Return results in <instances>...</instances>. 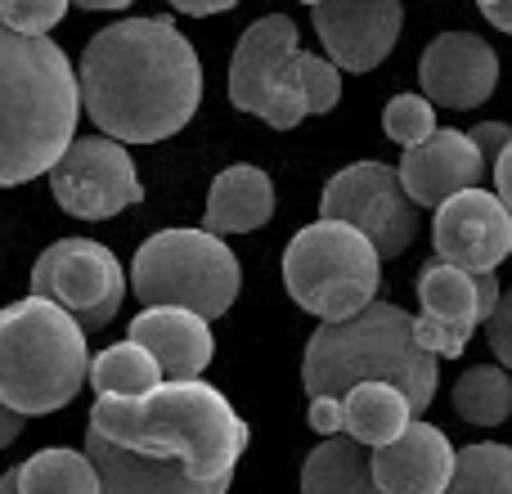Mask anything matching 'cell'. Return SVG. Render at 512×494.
Here are the masks:
<instances>
[{
	"mask_svg": "<svg viewBox=\"0 0 512 494\" xmlns=\"http://www.w3.org/2000/svg\"><path fill=\"white\" fill-rule=\"evenodd\" d=\"M248 441L239 409L194 378L140 400H95L86 459L99 494H225Z\"/></svg>",
	"mask_w": 512,
	"mask_h": 494,
	"instance_id": "6da1fadb",
	"label": "cell"
},
{
	"mask_svg": "<svg viewBox=\"0 0 512 494\" xmlns=\"http://www.w3.org/2000/svg\"><path fill=\"white\" fill-rule=\"evenodd\" d=\"M81 108L117 144H158L203 104V63L171 18H122L90 36L77 72Z\"/></svg>",
	"mask_w": 512,
	"mask_h": 494,
	"instance_id": "7a4b0ae2",
	"label": "cell"
},
{
	"mask_svg": "<svg viewBox=\"0 0 512 494\" xmlns=\"http://www.w3.org/2000/svg\"><path fill=\"white\" fill-rule=\"evenodd\" d=\"M81 90L68 54L50 36L0 23V189L45 176L68 153Z\"/></svg>",
	"mask_w": 512,
	"mask_h": 494,
	"instance_id": "3957f363",
	"label": "cell"
},
{
	"mask_svg": "<svg viewBox=\"0 0 512 494\" xmlns=\"http://www.w3.org/2000/svg\"><path fill=\"white\" fill-rule=\"evenodd\" d=\"M436 355L414 342V319L400 306L373 301L360 315L342 324H319L306 342L301 387L306 396H337L342 400L360 382H391L409 396L414 418L436 396Z\"/></svg>",
	"mask_w": 512,
	"mask_h": 494,
	"instance_id": "277c9868",
	"label": "cell"
},
{
	"mask_svg": "<svg viewBox=\"0 0 512 494\" xmlns=\"http://www.w3.org/2000/svg\"><path fill=\"white\" fill-rule=\"evenodd\" d=\"M86 328L50 297L0 310V405L23 418L54 414L86 387Z\"/></svg>",
	"mask_w": 512,
	"mask_h": 494,
	"instance_id": "5b68a950",
	"label": "cell"
},
{
	"mask_svg": "<svg viewBox=\"0 0 512 494\" xmlns=\"http://www.w3.org/2000/svg\"><path fill=\"white\" fill-rule=\"evenodd\" d=\"M283 283L301 310L319 315L324 324H342L378 297V247L342 221H315L292 234L283 252Z\"/></svg>",
	"mask_w": 512,
	"mask_h": 494,
	"instance_id": "8992f818",
	"label": "cell"
},
{
	"mask_svg": "<svg viewBox=\"0 0 512 494\" xmlns=\"http://www.w3.org/2000/svg\"><path fill=\"white\" fill-rule=\"evenodd\" d=\"M131 288L144 306L194 310L207 324L234 306L243 288L239 256L207 230H162L140 243L131 261Z\"/></svg>",
	"mask_w": 512,
	"mask_h": 494,
	"instance_id": "52a82bcc",
	"label": "cell"
},
{
	"mask_svg": "<svg viewBox=\"0 0 512 494\" xmlns=\"http://www.w3.org/2000/svg\"><path fill=\"white\" fill-rule=\"evenodd\" d=\"M50 297L77 319L81 328H104L117 319L126 297L122 261L95 239H59L32 265V292Z\"/></svg>",
	"mask_w": 512,
	"mask_h": 494,
	"instance_id": "ba28073f",
	"label": "cell"
},
{
	"mask_svg": "<svg viewBox=\"0 0 512 494\" xmlns=\"http://www.w3.org/2000/svg\"><path fill=\"white\" fill-rule=\"evenodd\" d=\"M319 221H342L378 247V256H400L418 234V207L400 189L396 167L387 162H351L324 185Z\"/></svg>",
	"mask_w": 512,
	"mask_h": 494,
	"instance_id": "9c48e42d",
	"label": "cell"
},
{
	"mask_svg": "<svg viewBox=\"0 0 512 494\" xmlns=\"http://www.w3.org/2000/svg\"><path fill=\"white\" fill-rule=\"evenodd\" d=\"M50 194L77 221H108L140 203L144 189L126 144L108 135H86L72 140L68 153L50 167Z\"/></svg>",
	"mask_w": 512,
	"mask_h": 494,
	"instance_id": "30bf717a",
	"label": "cell"
},
{
	"mask_svg": "<svg viewBox=\"0 0 512 494\" xmlns=\"http://www.w3.org/2000/svg\"><path fill=\"white\" fill-rule=\"evenodd\" d=\"M499 279L495 274H468L459 265L432 261L418 274V301L423 315L414 319V342L436 360H454L468 351L477 324H486L490 310L499 306Z\"/></svg>",
	"mask_w": 512,
	"mask_h": 494,
	"instance_id": "8fae6325",
	"label": "cell"
},
{
	"mask_svg": "<svg viewBox=\"0 0 512 494\" xmlns=\"http://www.w3.org/2000/svg\"><path fill=\"white\" fill-rule=\"evenodd\" d=\"M432 247L445 265L468 274H495L512 256V212L490 189H463L436 207Z\"/></svg>",
	"mask_w": 512,
	"mask_h": 494,
	"instance_id": "7c38bea8",
	"label": "cell"
},
{
	"mask_svg": "<svg viewBox=\"0 0 512 494\" xmlns=\"http://www.w3.org/2000/svg\"><path fill=\"white\" fill-rule=\"evenodd\" d=\"M400 0H319L315 32L337 72H373L400 41Z\"/></svg>",
	"mask_w": 512,
	"mask_h": 494,
	"instance_id": "4fadbf2b",
	"label": "cell"
},
{
	"mask_svg": "<svg viewBox=\"0 0 512 494\" xmlns=\"http://www.w3.org/2000/svg\"><path fill=\"white\" fill-rule=\"evenodd\" d=\"M418 81L432 104L445 108H481L495 95L499 81V54L490 41L472 32H445L423 50L418 63Z\"/></svg>",
	"mask_w": 512,
	"mask_h": 494,
	"instance_id": "5bb4252c",
	"label": "cell"
},
{
	"mask_svg": "<svg viewBox=\"0 0 512 494\" xmlns=\"http://www.w3.org/2000/svg\"><path fill=\"white\" fill-rule=\"evenodd\" d=\"M297 54V23L288 14H265L256 18L248 32L239 36L230 59V104L239 113L261 117L274 90L288 77V63Z\"/></svg>",
	"mask_w": 512,
	"mask_h": 494,
	"instance_id": "9a60e30c",
	"label": "cell"
},
{
	"mask_svg": "<svg viewBox=\"0 0 512 494\" xmlns=\"http://www.w3.org/2000/svg\"><path fill=\"white\" fill-rule=\"evenodd\" d=\"M481 171H486V158L468 140V131H441L436 126L432 140L405 149L396 176L414 207H441L445 198L463 194V189H477Z\"/></svg>",
	"mask_w": 512,
	"mask_h": 494,
	"instance_id": "2e32d148",
	"label": "cell"
},
{
	"mask_svg": "<svg viewBox=\"0 0 512 494\" xmlns=\"http://www.w3.org/2000/svg\"><path fill=\"white\" fill-rule=\"evenodd\" d=\"M454 459L459 454H454L450 436L414 418L400 441L369 450V472L382 494H445L454 477Z\"/></svg>",
	"mask_w": 512,
	"mask_h": 494,
	"instance_id": "e0dca14e",
	"label": "cell"
},
{
	"mask_svg": "<svg viewBox=\"0 0 512 494\" xmlns=\"http://www.w3.org/2000/svg\"><path fill=\"white\" fill-rule=\"evenodd\" d=\"M131 342L158 360L167 382H194L216 355V337L203 315L176 306H144L131 319Z\"/></svg>",
	"mask_w": 512,
	"mask_h": 494,
	"instance_id": "ac0fdd59",
	"label": "cell"
},
{
	"mask_svg": "<svg viewBox=\"0 0 512 494\" xmlns=\"http://www.w3.org/2000/svg\"><path fill=\"white\" fill-rule=\"evenodd\" d=\"M274 216V185L261 167L239 162L225 167L207 189V216L203 230L225 239V234H252Z\"/></svg>",
	"mask_w": 512,
	"mask_h": 494,
	"instance_id": "d6986e66",
	"label": "cell"
},
{
	"mask_svg": "<svg viewBox=\"0 0 512 494\" xmlns=\"http://www.w3.org/2000/svg\"><path fill=\"white\" fill-rule=\"evenodd\" d=\"M346 405V432L351 441H360L364 450H382V445L400 441L405 427L414 423V405L400 387L391 382H360L342 396Z\"/></svg>",
	"mask_w": 512,
	"mask_h": 494,
	"instance_id": "ffe728a7",
	"label": "cell"
},
{
	"mask_svg": "<svg viewBox=\"0 0 512 494\" xmlns=\"http://www.w3.org/2000/svg\"><path fill=\"white\" fill-rule=\"evenodd\" d=\"M301 494H382L373 486L369 450L351 436H328L301 463Z\"/></svg>",
	"mask_w": 512,
	"mask_h": 494,
	"instance_id": "44dd1931",
	"label": "cell"
},
{
	"mask_svg": "<svg viewBox=\"0 0 512 494\" xmlns=\"http://www.w3.org/2000/svg\"><path fill=\"white\" fill-rule=\"evenodd\" d=\"M86 382L95 387L99 400H140V396H149L153 387H162L167 378H162L158 360L126 337V342H117V346H104V351L90 360Z\"/></svg>",
	"mask_w": 512,
	"mask_h": 494,
	"instance_id": "7402d4cb",
	"label": "cell"
},
{
	"mask_svg": "<svg viewBox=\"0 0 512 494\" xmlns=\"http://www.w3.org/2000/svg\"><path fill=\"white\" fill-rule=\"evenodd\" d=\"M18 494H99L95 463L81 450H41L18 463Z\"/></svg>",
	"mask_w": 512,
	"mask_h": 494,
	"instance_id": "603a6c76",
	"label": "cell"
},
{
	"mask_svg": "<svg viewBox=\"0 0 512 494\" xmlns=\"http://www.w3.org/2000/svg\"><path fill=\"white\" fill-rule=\"evenodd\" d=\"M454 414L472 427H499L512 414V378L499 364H477L450 391Z\"/></svg>",
	"mask_w": 512,
	"mask_h": 494,
	"instance_id": "cb8c5ba5",
	"label": "cell"
},
{
	"mask_svg": "<svg viewBox=\"0 0 512 494\" xmlns=\"http://www.w3.org/2000/svg\"><path fill=\"white\" fill-rule=\"evenodd\" d=\"M445 494H512V445L477 441L459 450Z\"/></svg>",
	"mask_w": 512,
	"mask_h": 494,
	"instance_id": "d4e9b609",
	"label": "cell"
},
{
	"mask_svg": "<svg viewBox=\"0 0 512 494\" xmlns=\"http://www.w3.org/2000/svg\"><path fill=\"white\" fill-rule=\"evenodd\" d=\"M288 81H292V90L306 99L310 113H328V108H337V99H342V72L328 59H319V54H306V50L292 54Z\"/></svg>",
	"mask_w": 512,
	"mask_h": 494,
	"instance_id": "484cf974",
	"label": "cell"
},
{
	"mask_svg": "<svg viewBox=\"0 0 512 494\" xmlns=\"http://www.w3.org/2000/svg\"><path fill=\"white\" fill-rule=\"evenodd\" d=\"M382 131H387L400 149H414V144L436 135V104L427 95H396L382 108Z\"/></svg>",
	"mask_w": 512,
	"mask_h": 494,
	"instance_id": "4316f807",
	"label": "cell"
},
{
	"mask_svg": "<svg viewBox=\"0 0 512 494\" xmlns=\"http://www.w3.org/2000/svg\"><path fill=\"white\" fill-rule=\"evenodd\" d=\"M63 14L68 0H0V23L23 36H45Z\"/></svg>",
	"mask_w": 512,
	"mask_h": 494,
	"instance_id": "83f0119b",
	"label": "cell"
},
{
	"mask_svg": "<svg viewBox=\"0 0 512 494\" xmlns=\"http://www.w3.org/2000/svg\"><path fill=\"white\" fill-rule=\"evenodd\" d=\"M486 342L495 351L499 369H512V288L499 292V306L486 319Z\"/></svg>",
	"mask_w": 512,
	"mask_h": 494,
	"instance_id": "f1b7e54d",
	"label": "cell"
},
{
	"mask_svg": "<svg viewBox=\"0 0 512 494\" xmlns=\"http://www.w3.org/2000/svg\"><path fill=\"white\" fill-rule=\"evenodd\" d=\"M306 423H310V432H319V436H342L346 432V405L337 396H310Z\"/></svg>",
	"mask_w": 512,
	"mask_h": 494,
	"instance_id": "f546056e",
	"label": "cell"
},
{
	"mask_svg": "<svg viewBox=\"0 0 512 494\" xmlns=\"http://www.w3.org/2000/svg\"><path fill=\"white\" fill-rule=\"evenodd\" d=\"M468 140L477 144L481 158L490 162V158H499V153H504V144L512 140V126H504V122H477V126L468 131Z\"/></svg>",
	"mask_w": 512,
	"mask_h": 494,
	"instance_id": "4dcf8cb0",
	"label": "cell"
},
{
	"mask_svg": "<svg viewBox=\"0 0 512 494\" xmlns=\"http://www.w3.org/2000/svg\"><path fill=\"white\" fill-rule=\"evenodd\" d=\"M495 189H499V203L512 212V140L504 144V153L495 158Z\"/></svg>",
	"mask_w": 512,
	"mask_h": 494,
	"instance_id": "1f68e13d",
	"label": "cell"
},
{
	"mask_svg": "<svg viewBox=\"0 0 512 494\" xmlns=\"http://www.w3.org/2000/svg\"><path fill=\"white\" fill-rule=\"evenodd\" d=\"M171 9H180V14H194V18H207V14H225V9H234L239 0H167Z\"/></svg>",
	"mask_w": 512,
	"mask_h": 494,
	"instance_id": "d6a6232c",
	"label": "cell"
},
{
	"mask_svg": "<svg viewBox=\"0 0 512 494\" xmlns=\"http://www.w3.org/2000/svg\"><path fill=\"white\" fill-rule=\"evenodd\" d=\"M18 432H23V414H14V409L0 405V450H5V445H14Z\"/></svg>",
	"mask_w": 512,
	"mask_h": 494,
	"instance_id": "836d02e7",
	"label": "cell"
},
{
	"mask_svg": "<svg viewBox=\"0 0 512 494\" xmlns=\"http://www.w3.org/2000/svg\"><path fill=\"white\" fill-rule=\"evenodd\" d=\"M486 18L499 27V32L512 36V0H499V5H486Z\"/></svg>",
	"mask_w": 512,
	"mask_h": 494,
	"instance_id": "e575fe53",
	"label": "cell"
},
{
	"mask_svg": "<svg viewBox=\"0 0 512 494\" xmlns=\"http://www.w3.org/2000/svg\"><path fill=\"white\" fill-rule=\"evenodd\" d=\"M72 5H81V9H126L131 0H72Z\"/></svg>",
	"mask_w": 512,
	"mask_h": 494,
	"instance_id": "d590c367",
	"label": "cell"
},
{
	"mask_svg": "<svg viewBox=\"0 0 512 494\" xmlns=\"http://www.w3.org/2000/svg\"><path fill=\"white\" fill-rule=\"evenodd\" d=\"M0 494H18V468H9L5 477H0Z\"/></svg>",
	"mask_w": 512,
	"mask_h": 494,
	"instance_id": "8d00e7d4",
	"label": "cell"
},
{
	"mask_svg": "<svg viewBox=\"0 0 512 494\" xmlns=\"http://www.w3.org/2000/svg\"><path fill=\"white\" fill-rule=\"evenodd\" d=\"M477 5H481V9H486V5H499V0H477Z\"/></svg>",
	"mask_w": 512,
	"mask_h": 494,
	"instance_id": "74e56055",
	"label": "cell"
},
{
	"mask_svg": "<svg viewBox=\"0 0 512 494\" xmlns=\"http://www.w3.org/2000/svg\"><path fill=\"white\" fill-rule=\"evenodd\" d=\"M301 5H319V0H301Z\"/></svg>",
	"mask_w": 512,
	"mask_h": 494,
	"instance_id": "f35d334b",
	"label": "cell"
}]
</instances>
